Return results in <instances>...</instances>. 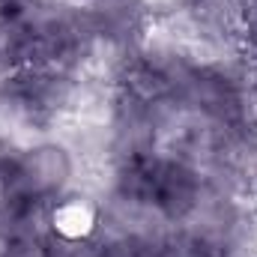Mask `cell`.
I'll list each match as a JSON object with an SVG mask.
<instances>
[{
    "label": "cell",
    "instance_id": "6da1fadb",
    "mask_svg": "<svg viewBox=\"0 0 257 257\" xmlns=\"http://www.w3.org/2000/svg\"><path fill=\"white\" fill-rule=\"evenodd\" d=\"M84 12L96 45L111 51L117 60L147 45L153 15L147 0H84Z\"/></svg>",
    "mask_w": 257,
    "mask_h": 257
},
{
    "label": "cell",
    "instance_id": "7a4b0ae2",
    "mask_svg": "<svg viewBox=\"0 0 257 257\" xmlns=\"http://www.w3.org/2000/svg\"><path fill=\"white\" fill-rule=\"evenodd\" d=\"M21 153H24V144H21L15 135L0 132V189L9 186V180H12L15 168H18Z\"/></svg>",
    "mask_w": 257,
    "mask_h": 257
},
{
    "label": "cell",
    "instance_id": "3957f363",
    "mask_svg": "<svg viewBox=\"0 0 257 257\" xmlns=\"http://www.w3.org/2000/svg\"><path fill=\"white\" fill-rule=\"evenodd\" d=\"M251 75H254V93H257V63H254V72Z\"/></svg>",
    "mask_w": 257,
    "mask_h": 257
}]
</instances>
